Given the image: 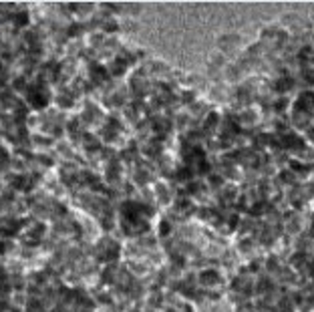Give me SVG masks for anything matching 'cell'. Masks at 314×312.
I'll return each mask as SVG.
<instances>
[{
    "label": "cell",
    "instance_id": "obj_2",
    "mask_svg": "<svg viewBox=\"0 0 314 312\" xmlns=\"http://www.w3.org/2000/svg\"><path fill=\"white\" fill-rule=\"evenodd\" d=\"M26 22H28V14H26V12H18V14L14 16V24H16L18 28H20V26H24Z\"/></svg>",
    "mask_w": 314,
    "mask_h": 312
},
{
    "label": "cell",
    "instance_id": "obj_3",
    "mask_svg": "<svg viewBox=\"0 0 314 312\" xmlns=\"http://www.w3.org/2000/svg\"><path fill=\"white\" fill-rule=\"evenodd\" d=\"M8 161H10L8 151H6L4 147H0V169H2V167H6V165H8Z\"/></svg>",
    "mask_w": 314,
    "mask_h": 312
},
{
    "label": "cell",
    "instance_id": "obj_4",
    "mask_svg": "<svg viewBox=\"0 0 314 312\" xmlns=\"http://www.w3.org/2000/svg\"><path fill=\"white\" fill-rule=\"evenodd\" d=\"M12 185H14L16 189H24V187H26V179H24L22 175H18V177L12 179Z\"/></svg>",
    "mask_w": 314,
    "mask_h": 312
},
{
    "label": "cell",
    "instance_id": "obj_5",
    "mask_svg": "<svg viewBox=\"0 0 314 312\" xmlns=\"http://www.w3.org/2000/svg\"><path fill=\"white\" fill-rule=\"evenodd\" d=\"M0 71H2V65H0Z\"/></svg>",
    "mask_w": 314,
    "mask_h": 312
},
{
    "label": "cell",
    "instance_id": "obj_6",
    "mask_svg": "<svg viewBox=\"0 0 314 312\" xmlns=\"http://www.w3.org/2000/svg\"><path fill=\"white\" fill-rule=\"evenodd\" d=\"M0 290H2V288H0Z\"/></svg>",
    "mask_w": 314,
    "mask_h": 312
},
{
    "label": "cell",
    "instance_id": "obj_1",
    "mask_svg": "<svg viewBox=\"0 0 314 312\" xmlns=\"http://www.w3.org/2000/svg\"><path fill=\"white\" fill-rule=\"evenodd\" d=\"M26 99H28V103H30L34 109H44V107L50 103V93H48L46 85L38 81V83L30 85V87L26 89Z\"/></svg>",
    "mask_w": 314,
    "mask_h": 312
}]
</instances>
